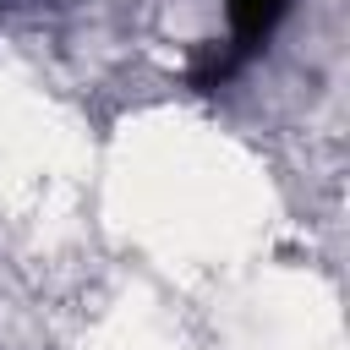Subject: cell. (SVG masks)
Returning <instances> with one entry per match:
<instances>
[{"instance_id": "cell-1", "label": "cell", "mask_w": 350, "mask_h": 350, "mask_svg": "<svg viewBox=\"0 0 350 350\" xmlns=\"http://www.w3.org/2000/svg\"><path fill=\"white\" fill-rule=\"evenodd\" d=\"M224 5H230V60L241 66L279 27V16H284L290 0H224Z\"/></svg>"}]
</instances>
